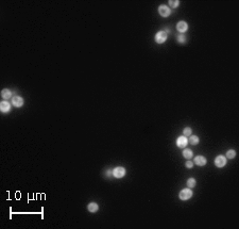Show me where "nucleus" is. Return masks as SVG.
I'll list each match as a JSON object with an SVG mask.
<instances>
[{
    "instance_id": "f03ea898",
    "label": "nucleus",
    "mask_w": 239,
    "mask_h": 229,
    "mask_svg": "<svg viewBox=\"0 0 239 229\" xmlns=\"http://www.w3.org/2000/svg\"><path fill=\"white\" fill-rule=\"evenodd\" d=\"M168 38V34L166 31L164 30H161V31L156 32L155 36H154V40H155L157 44H164Z\"/></svg>"
},
{
    "instance_id": "1a4fd4ad",
    "label": "nucleus",
    "mask_w": 239,
    "mask_h": 229,
    "mask_svg": "<svg viewBox=\"0 0 239 229\" xmlns=\"http://www.w3.org/2000/svg\"><path fill=\"white\" fill-rule=\"evenodd\" d=\"M11 108L12 105L8 100H3V101L0 102V111L2 113H8V112L11 111Z\"/></svg>"
},
{
    "instance_id": "6e6552de",
    "label": "nucleus",
    "mask_w": 239,
    "mask_h": 229,
    "mask_svg": "<svg viewBox=\"0 0 239 229\" xmlns=\"http://www.w3.org/2000/svg\"><path fill=\"white\" fill-rule=\"evenodd\" d=\"M177 30L181 34H184L188 30V24L186 22H184V20H181L177 24Z\"/></svg>"
},
{
    "instance_id": "f3484780",
    "label": "nucleus",
    "mask_w": 239,
    "mask_h": 229,
    "mask_svg": "<svg viewBox=\"0 0 239 229\" xmlns=\"http://www.w3.org/2000/svg\"><path fill=\"white\" fill-rule=\"evenodd\" d=\"M168 3H169V6L171 9H177V6H180V1L179 0H169Z\"/></svg>"
},
{
    "instance_id": "39448f33",
    "label": "nucleus",
    "mask_w": 239,
    "mask_h": 229,
    "mask_svg": "<svg viewBox=\"0 0 239 229\" xmlns=\"http://www.w3.org/2000/svg\"><path fill=\"white\" fill-rule=\"evenodd\" d=\"M227 157H224L223 155H219L216 157L215 159V165L218 167V168H222V167L225 166L227 164Z\"/></svg>"
},
{
    "instance_id": "f257e3e1",
    "label": "nucleus",
    "mask_w": 239,
    "mask_h": 229,
    "mask_svg": "<svg viewBox=\"0 0 239 229\" xmlns=\"http://www.w3.org/2000/svg\"><path fill=\"white\" fill-rule=\"evenodd\" d=\"M127 174V170L123 166H117L115 168H113L112 170V175L117 179H120V178H123Z\"/></svg>"
},
{
    "instance_id": "f8f14e48",
    "label": "nucleus",
    "mask_w": 239,
    "mask_h": 229,
    "mask_svg": "<svg viewBox=\"0 0 239 229\" xmlns=\"http://www.w3.org/2000/svg\"><path fill=\"white\" fill-rule=\"evenodd\" d=\"M182 155H183V157L185 159H187V160H190V159L193 157V152L191 149H188V148H185L183 149V152H182Z\"/></svg>"
},
{
    "instance_id": "dca6fc26",
    "label": "nucleus",
    "mask_w": 239,
    "mask_h": 229,
    "mask_svg": "<svg viewBox=\"0 0 239 229\" xmlns=\"http://www.w3.org/2000/svg\"><path fill=\"white\" fill-rule=\"evenodd\" d=\"M227 159H234L236 157V150L235 149H230L227 152V155H225Z\"/></svg>"
},
{
    "instance_id": "412c9836",
    "label": "nucleus",
    "mask_w": 239,
    "mask_h": 229,
    "mask_svg": "<svg viewBox=\"0 0 239 229\" xmlns=\"http://www.w3.org/2000/svg\"><path fill=\"white\" fill-rule=\"evenodd\" d=\"M111 174H112V170H107V172H106V176L109 177V175H111Z\"/></svg>"
},
{
    "instance_id": "20e7f679",
    "label": "nucleus",
    "mask_w": 239,
    "mask_h": 229,
    "mask_svg": "<svg viewBox=\"0 0 239 229\" xmlns=\"http://www.w3.org/2000/svg\"><path fill=\"white\" fill-rule=\"evenodd\" d=\"M159 14L161 16V17H168V16L171 15V9L169 8L168 6H166V4H161V6H159Z\"/></svg>"
},
{
    "instance_id": "2eb2a0df",
    "label": "nucleus",
    "mask_w": 239,
    "mask_h": 229,
    "mask_svg": "<svg viewBox=\"0 0 239 229\" xmlns=\"http://www.w3.org/2000/svg\"><path fill=\"white\" fill-rule=\"evenodd\" d=\"M197 186V180L195 178H188L187 179V188L189 189H193Z\"/></svg>"
},
{
    "instance_id": "9b49d317",
    "label": "nucleus",
    "mask_w": 239,
    "mask_h": 229,
    "mask_svg": "<svg viewBox=\"0 0 239 229\" xmlns=\"http://www.w3.org/2000/svg\"><path fill=\"white\" fill-rule=\"evenodd\" d=\"M87 210L89 211L90 213H96V212H98V210H99V206H98V204L95 202V201L89 202V204L87 205Z\"/></svg>"
},
{
    "instance_id": "9d476101",
    "label": "nucleus",
    "mask_w": 239,
    "mask_h": 229,
    "mask_svg": "<svg viewBox=\"0 0 239 229\" xmlns=\"http://www.w3.org/2000/svg\"><path fill=\"white\" fill-rule=\"evenodd\" d=\"M193 163L197 164L198 166H204L205 164L207 163V159L205 158L204 156H197L193 160Z\"/></svg>"
},
{
    "instance_id": "aec40b11",
    "label": "nucleus",
    "mask_w": 239,
    "mask_h": 229,
    "mask_svg": "<svg viewBox=\"0 0 239 229\" xmlns=\"http://www.w3.org/2000/svg\"><path fill=\"white\" fill-rule=\"evenodd\" d=\"M185 166H186L187 168H193V162L190 161V160H187L186 163H185Z\"/></svg>"
},
{
    "instance_id": "0eeeda50",
    "label": "nucleus",
    "mask_w": 239,
    "mask_h": 229,
    "mask_svg": "<svg viewBox=\"0 0 239 229\" xmlns=\"http://www.w3.org/2000/svg\"><path fill=\"white\" fill-rule=\"evenodd\" d=\"M24 103H25V101H24V98L21 96L16 95V96H14L12 98V105L14 107H16V108H21Z\"/></svg>"
},
{
    "instance_id": "ddd939ff",
    "label": "nucleus",
    "mask_w": 239,
    "mask_h": 229,
    "mask_svg": "<svg viewBox=\"0 0 239 229\" xmlns=\"http://www.w3.org/2000/svg\"><path fill=\"white\" fill-rule=\"evenodd\" d=\"M1 97H2L4 100H8L10 98H13L12 97V92L9 90V89H3L1 91Z\"/></svg>"
},
{
    "instance_id": "423d86ee",
    "label": "nucleus",
    "mask_w": 239,
    "mask_h": 229,
    "mask_svg": "<svg viewBox=\"0 0 239 229\" xmlns=\"http://www.w3.org/2000/svg\"><path fill=\"white\" fill-rule=\"evenodd\" d=\"M175 144H177V146L179 147V148H185V147L187 146V144H188V139H187L186 136L181 135L177 139Z\"/></svg>"
},
{
    "instance_id": "7ed1b4c3",
    "label": "nucleus",
    "mask_w": 239,
    "mask_h": 229,
    "mask_svg": "<svg viewBox=\"0 0 239 229\" xmlns=\"http://www.w3.org/2000/svg\"><path fill=\"white\" fill-rule=\"evenodd\" d=\"M193 191H191V189H189V188H186V189H183L182 191H181L180 193H179V198H180L181 200H188L189 198L193 197Z\"/></svg>"
},
{
    "instance_id": "6ab92c4d",
    "label": "nucleus",
    "mask_w": 239,
    "mask_h": 229,
    "mask_svg": "<svg viewBox=\"0 0 239 229\" xmlns=\"http://www.w3.org/2000/svg\"><path fill=\"white\" fill-rule=\"evenodd\" d=\"M193 134V129L190 127H186V128H184V130H183V135L184 136H190Z\"/></svg>"
},
{
    "instance_id": "a211bd4d",
    "label": "nucleus",
    "mask_w": 239,
    "mask_h": 229,
    "mask_svg": "<svg viewBox=\"0 0 239 229\" xmlns=\"http://www.w3.org/2000/svg\"><path fill=\"white\" fill-rule=\"evenodd\" d=\"M177 43H180V44H185L187 42V38H186V36L184 35V34H180V35H177Z\"/></svg>"
},
{
    "instance_id": "4468645a",
    "label": "nucleus",
    "mask_w": 239,
    "mask_h": 229,
    "mask_svg": "<svg viewBox=\"0 0 239 229\" xmlns=\"http://www.w3.org/2000/svg\"><path fill=\"white\" fill-rule=\"evenodd\" d=\"M199 142H200V139H199V136H197V135H191L189 136V139H188V143H190L191 145H198L199 144Z\"/></svg>"
}]
</instances>
